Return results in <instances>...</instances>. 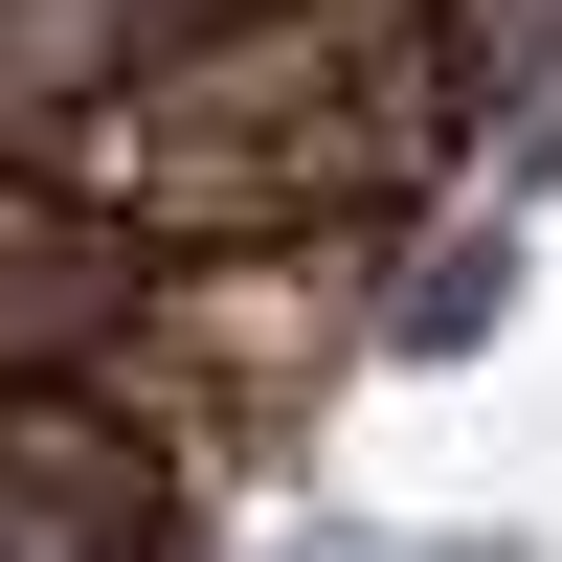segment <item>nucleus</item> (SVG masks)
I'll return each mask as SVG.
<instances>
[{
    "label": "nucleus",
    "instance_id": "obj_2",
    "mask_svg": "<svg viewBox=\"0 0 562 562\" xmlns=\"http://www.w3.org/2000/svg\"><path fill=\"white\" fill-rule=\"evenodd\" d=\"M135 383L180 405V428L248 473V450H293L315 405H338V360H360V225H315V248H180V270H135Z\"/></svg>",
    "mask_w": 562,
    "mask_h": 562
},
{
    "label": "nucleus",
    "instance_id": "obj_4",
    "mask_svg": "<svg viewBox=\"0 0 562 562\" xmlns=\"http://www.w3.org/2000/svg\"><path fill=\"white\" fill-rule=\"evenodd\" d=\"M113 338H135V248L45 180H0V383H90Z\"/></svg>",
    "mask_w": 562,
    "mask_h": 562
},
{
    "label": "nucleus",
    "instance_id": "obj_3",
    "mask_svg": "<svg viewBox=\"0 0 562 562\" xmlns=\"http://www.w3.org/2000/svg\"><path fill=\"white\" fill-rule=\"evenodd\" d=\"M203 495H225V450L180 428L135 360H90V383H0V562H158Z\"/></svg>",
    "mask_w": 562,
    "mask_h": 562
},
{
    "label": "nucleus",
    "instance_id": "obj_1",
    "mask_svg": "<svg viewBox=\"0 0 562 562\" xmlns=\"http://www.w3.org/2000/svg\"><path fill=\"white\" fill-rule=\"evenodd\" d=\"M135 90H180V113L270 135V158L315 180V225H360V248H383V225L473 158V68H450L428 0H225V23L158 45Z\"/></svg>",
    "mask_w": 562,
    "mask_h": 562
}]
</instances>
